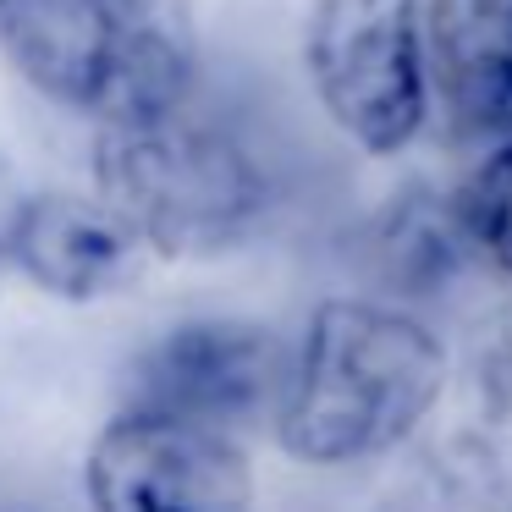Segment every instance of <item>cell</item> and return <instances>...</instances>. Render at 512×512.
<instances>
[{
  "mask_svg": "<svg viewBox=\"0 0 512 512\" xmlns=\"http://www.w3.org/2000/svg\"><path fill=\"white\" fill-rule=\"evenodd\" d=\"M446 391V347L413 314L364 298L320 303L292 347L276 441L298 463L347 468L402 446Z\"/></svg>",
  "mask_w": 512,
  "mask_h": 512,
  "instance_id": "obj_1",
  "label": "cell"
},
{
  "mask_svg": "<svg viewBox=\"0 0 512 512\" xmlns=\"http://www.w3.org/2000/svg\"><path fill=\"white\" fill-rule=\"evenodd\" d=\"M94 188L144 237L149 254H221L270 210V177L221 122L188 111L100 127Z\"/></svg>",
  "mask_w": 512,
  "mask_h": 512,
  "instance_id": "obj_2",
  "label": "cell"
},
{
  "mask_svg": "<svg viewBox=\"0 0 512 512\" xmlns=\"http://www.w3.org/2000/svg\"><path fill=\"white\" fill-rule=\"evenodd\" d=\"M0 56L100 127L188 100L193 50L171 0H0Z\"/></svg>",
  "mask_w": 512,
  "mask_h": 512,
  "instance_id": "obj_3",
  "label": "cell"
},
{
  "mask_svg": "<svg viewBox=\"0 0 512 512\" xmlns=\"http://www.w3.org/2000/svg\"><path fill=\"white\" fill-rule=\"evenodd\" d=\"M314 100L364 155H397L430 116V23L419 0H314L303 23Z\"/></svg>",
  "mask_w": 512,
  "mask_h": 512,
  "instance_id": "obj_4",
  "label": "cell"
},
{
  "mask_svg": "<svg viewBox=\"0 0 512 512\" xmlns=\"http://www.w3.org/2000/svg\"><path fill=\"white\" fill-rule=\"evenodd\" d=\"M83 496L94 512H248L254 463L226 430L122 408L89 446Z\"/></svg>",
  "mask_w": 512,
  "mask_h": 512,
  "instance_id": "obj_5",
  "label": "cell"
},
{
  "mask_svg": "<svg viewBox=\"0 0 512 512\" xmlns=\"http://www.w3.org/2000/svg\"><path fill=\"white\" fill-rule=\"evenodd\" d=\"M292 353L254 320H188L149 342L127 375V408L193 419L232 435L248 419H276Z\"/></svg>",
  "mask_w": 512,
  "mask_h": 512,
  "instance_id": "obj_6",
  "label": "cell"
},
{
  "mask_svg": "<svg viewBox=\"0 0 512 512\" xmlns=\"http://www.w3.org/2000/svg\"><path fill=\"white\" fill-rule=\"evenodd\" d=\"M144 237L94 193H23L12 226V270L61 303H100L144 276Z\"/></svg>",
  "mask_w": 512,
  "mask_h": 512,
  "instance_id": "obj_7",
  "label": "cell"
},
{
  "mask_svg": "<svg viewBox=\"0 0 512 512\" xmlns=\"http://www.w3.org/2000/svg\"><path fill=\"white\" fill-rule=\"evenodd\" d=\"M430 83L457 127L512 138V0H430Z\"/></svg>",
  "mask_w": 512,
  "mask_h": 512,
  "instance_id": "obj_8",
  "label": "cell"
},
{
  "mask_svg": "<svg viewBox=\"0 0 512 512\" xmlns=\"http://www.w3.org/2000/svg\"><path fill=\"white\" fill-rule=\"evenodd\" d=\"M369 254H375L380 276L413 298V292L452 287L479 248L463 221V199H446L435 188H408L375 215Z\"/></svg>",
  "mask_w": 512,
  "mask_h": 512,
  "instance_id": "obj_9",
  "label": "cell"
},
{
  "mask_svg": "<svg viewBox=\"0 0 512 512\" xmlns=\"http://www.w3.org/2000/svg\"><path fill=\"white\" fill-rule=\"evenodd\" d=\"M457 199H463V221L474 232V248L501 276H512V138L468 177V188Z\"/></svg>",
  "mask_w": 512,
  "mask_h": 512,
  "instance_id": "obj_10",
  "label": "cell"
},
{
  "mask_svg": "<svg viewBox=\"0 0 512 512\" xmlns=\"http://www.w3.org/2000/svg\"><path fill=\"white\" fill-rule=\"evenodd\" d=\"M17 210H23V193L0 177V270L12 265V226H17Z\"/></svg>",
  "mask_w": 512,
  "mask_h": 512,
  "instance_id": "obj_11",
  "label": "cell"
}]
</instances>
